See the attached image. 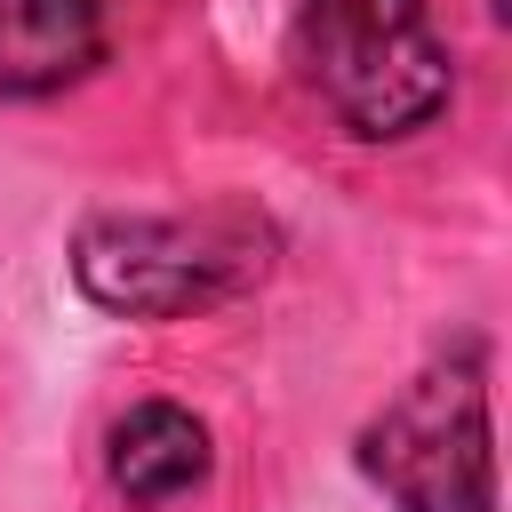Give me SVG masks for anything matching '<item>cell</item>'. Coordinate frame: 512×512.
I'll return each instance as SVG.
<instances>
[{"mask_svg": "<svg viewBox=\"0 0 512 512\" xmlns=\"http://www.w3.org/2000/svg\"><path fill=\"white\" fill-rule=\"evenodd\" d=\"M296 72L352 144H408L456 96L432 0H296Z\"/></svg>", "mask_w": 512, "mask_h": 512, "instance_id": "cell-1", "label": "cell"}, {"mask_svg": "<svg viewBox=\"0 0 512 512\" xmlns=\"http://www.w3.org/2000/svg\"><path fill=\"white\" fill-rule=\"evenodd\" d=\"M272 264V224L248 208H200V216H152V208H104L72 232L64 272L72 288L112 320H192L240 288H256Z\"/></svg>", "mask_w": 512, "mask_h": 512, "instance_id": "cell-2", "label": "cell"}, {"mask_svg": "<svg viewBox=\"0 0 512 512\" xmlns=\"http://www.w3.org/2000/svg\"><path fill=\"white\" fill-rule=\"evenodd\" d=\"M360 480L392 512H496V424H488V344L448 336L360 432Z\"/></svg>", "mask_w": 512, "mask_h": 512, "instance_id": "cell-3", "label": "cell"}, {"mask_svg": "<svg viewBox=\"0 0 512 512\" xmlns=\"http://www.w3.org/2000/svg\"><path fill=\"white\" fill-rule=\"evenodd\" d=\"M216 472V440L184 400H128L104 432V480L128 512H168L200 496Z\"/></svg>", "mask_w": 512, "mask_h": 512, "instance_id": "cell-4", "label": "cell"}, {"mask_svg": "<svg viewBox=\"0 0 512 512\" xmlns=\"http://www.w3.org/2000/svg\"><path fill=\"white\" fill-rule=\"evenodd\" d=\"M112 48L104 0H0V104L80 88Z\"/></svg>", "mask_w": 512, "mask_h": 512, "instance_id": "cell-5", "label": "cell"}]
</instances>
